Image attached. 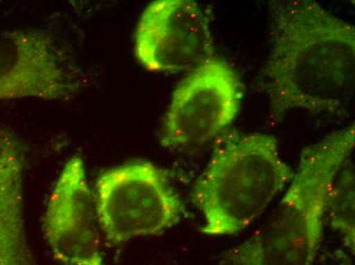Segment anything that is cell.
Wrapping results in <instances>:
<instances>
[{"label":"cell","mask_w":355,"mask_h":265,"mask_svg":"<svg viewBox=\"0 0 355 265\" xmlns=\"http://www.w3.org/2000/svg\"><path fill=\"white\" fill-rule=\"evenodd\" d=\"M272 48L263 87L276 122L294 109L334 113L355 89V30L315 1L272 6Z\"/></svg>","instance_id":"1"},{"label":"cell","mask_w":355,"mask_h":265,"mask_svg":"<svg viewBox=\"0 0 355 265\" xmlns=\"http://www.w3.org/2000/svg\"><path fill=\"white\" fill-rule=\"evenodd\" d=\"M354 125L303 150L289 188L265 225L225 255L228 265H313L329 194L354 148Z\"/></svg>","instance_id":"2"},{"label":"cell","mask_w":355,"mask_h":265,"mask_svg":"<svg viewBox=\"0 0 355 265\" xmlns=\"http://www.w3.org/2000/svg\"><path fill=\"white\" fill-rule=\"evenodd\" d=\"M293 176L272 136L248 134L227 142L194 187V203L205 219L202 232L226 236L245 230Z\"/></svg>","instance_id":"3"},{"label":"cell","mask_w":355,"mask_h":265,"mask_svg":"<svg viewBox=\"0 0 355 265\" xmlns=\"http://www.w3.org/2000/svg\"><path fill=\"white\" fill-rule=\"evenodd\" d=\"M92 193L101 232L114 246L159 236L184 214L183 202L168 174L146 161L101 172Z\"/></svg>","instance_id":"4"},{"label":"cell","mask_w":355,"mask_h":265,"mask_svg":"<svg viewBox=\"0 0 355 265\" xmlns=\"http://www.w3.org/2000/svg\"><path fill=\"white\" fill-rule=\"evenodd\" d=\"M242 85L226 62L211 57L178 86L164 116L160 143L170 149L203 145L235 120Z\"/></svg>","instance_id":"5"},{"label":"cell","mask_w":355,"mask_h":265,"mask_svg":"<svg viewBox=\"0 0 355 265\" xmlns=\"http://www.w3.org/2000/svg\"><path fill=\"white\" fill-rule=\"evenodd\" d=\"M134 49L150 72H192L213 57L209 19L191 0L151 2L138 21Z\"/></svg>","instance_id":"6"},{"label":"cell","mask_w":355,"mask_h":265,"mask_svg":"<svg viewBox=\"0 0 355 265\" xmlns=\"http://www.w3.org/2000/svg\"><path fill=\"white\" fill-rule=\"evenodd\" d=\"M43 232L64 265H105L94 198L80 156L67 161L49 196Z\"/></svg>","instance_id":"7"},{"label":"cell","mask_w":355,"mask_h":265,"mask_svg":"<svg viewBox=\"0 0 355 265\" xmlns=\"http://www.w3.org/2000/svg\"><path fill=\"white\" fill-rule=\"evenodd\" d=\"M76 88L70 64L51 36L0 28V100H62Z\"/></svg>","instance_id":"8"},{"label":"cell","mask_w":355,"mask_h":265,"mask_svg":"<svg viewBox=\"0 0 355 265\" xmlns=\"http://www.w3.org/2000/svg\"><path fill=\"white\" fill-rule=\"evenodd\" d=\"M26 148L18 134L0 128V265H38L24 215Z\"/></svg>","instance_id":"9"},{"label":"cell","mask_w":355,"mask_h":265,"mask_svg":"<svg viewBox=\"0 0 355 265\" xmlns=\"http://www.w3.org/2000/svg\"><path fill=\"white\" fill-rule=\"evenodd\" d=\"M327 214L332 227L343 239L344 244L354 251V169L348 159L333 183Z\"/></svg>","instance_id":"10"},{"label":"cell","mask_w":355,"mask_h":265,"mask_svg":"<svg viewBox=\"0 0 355 265\" xmlns=\"http://www.w3.org/2000/svg\"><path fill=\"white\" fill-rule=\"evenodd\" d=\"M340 265H350L349 262H343V264Z\"/></svg>","instance_id":"11"}]
</instances>
